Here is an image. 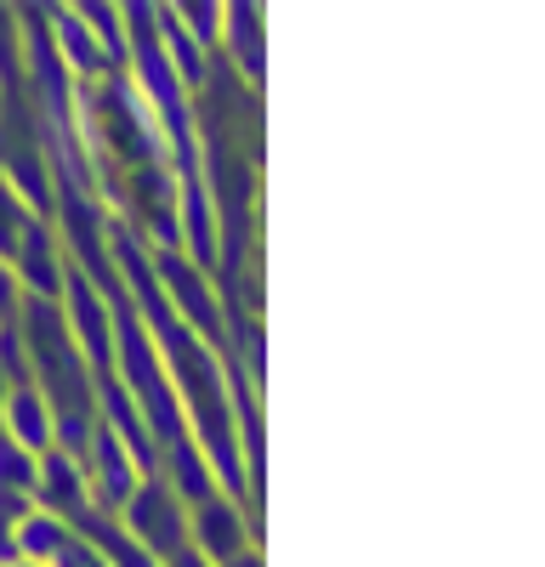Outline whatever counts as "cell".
<instances>
[{"label":"cell","mask_w":545,"mask_h":567,"mask_svg":"<svg viewBox=\"0 0 545 567\" xmlns=\"http://www.w3.org/2000/svg\"><path fill=\"white\" fill-rule=\"evenodd\" d=\"M148 272H154V290H160L165 312L216 352L222 347V296L210 284V267L188 261L182 250H148Z\"/></svg>","instance_id":"1"},{"label":"cell","mask_w":545,"mask_h":567,"mask_svg":"<svg viewBox=\"0 0 545 567\" xmlns=\"http://www.w3.org/2000/svg\"><path fill=\"white\" fill-rule=\"evenodd\" d=\"M120 516V528L143 545L154 561H165V556H176L182 545H188V505H182L160 477H143L131 488V499L114 511Z\"/></svg>","instance_id":"2"},{"label":"cell","mask_w":545,"mask_h":567,"mask_svg":"<svg viewBox=\"0 0 545 567\" xmlns=\"http://www.w3.org/2000/svg\"><path fill=\"white\" fill-rule=\"evenodd\" d=\"M80 471H85V494H91V511H120L131 499V488L143 483V465L131 460V449L109 432V425L97 420L91 425V437L80 449Z\"/></svg>","instance_id":"3"},{"label":"cell","mask_w":545,"mask_h":567,"mask_svg":"<svg viewBox=\"0 0 545 567\" xmlns=\"http://www.w3.org/2000/svg\"><path fill=\"white\" fill-rule=\"evenodd\" d=\"M12 278L23 301H63V278H69V250H63V233L52 216H34L23 245L12 250Z\"/></svg>","instance_id":"4"},{"label":"cell","mask_w":545,"mask_h":567,"mask_svg":"<svg viewBox=\"0 0 545 567\" xmlns=\"http://www.w3.org/2000/svg\"><path fill=\"white\" fill-rule=\"evenodd\" d=\"M188 545L205 556V561H234L245 550H256V528H250V505L234 499V494H210L205 505L188 511Z\"/></svg>","instance_id":"5"},{"label":"cell","mask_w":545,"mask_h":567,"mask_svg":"<svg viewBox=\"0 0 545 567\" xmlns=\"http://www.w3.org/2000/svg\"><path fill=\"white\" fill-rule=\"evenodd\" d=\"M34 511H52L58 523H74L80 511H91V494H85V471L69 449H45L34 460Z\"/></svg>","instance_id":"6"},{"label":"cell","mask_w":545,"mask_h":567,"mask_svg":"<svg viewBox=\"0 0 545 567\" xmlns=\"http://www.w3.org/2000/svg\"><path fill=\"white\" fill-rule=\"evenodd\" d=\"M0 437L29 449V454H45L58 443V420H52V403L40 398L34 381H12L7 398H0Z\"/></svg>","instance_id":"7"},{"label":"cell","mask_w":545,"mask_h":567,"mask_svg":"<svg viewBox=\"0 0 545 567\" xmlns=\"http://www.w3.org/2000/svg\"><path fill=\"white\" fill-rule=\"evenodd\" d=\"M216 52H227L234 74L245 80V91H256L261 85V58H267V18H261V7H250V0L245 7H227Z\"/></svg>","instance_id":"8"},{"label":"cell","mask_w":545,"mask_h":567,"mask_svg":"<svg viewBox=\"0 0 545 567\" xmlns=\"http://www.w3.org/2000/svg\"><path fill=\"white\" fill-rule=\"evenodd\" d=\"M154 477L182 499V505H205L210 494H222V483H216V471H210V460L188 443V437H176L171 449H160V471H154Z\"/></svg>","instance_id":"9"},{"label":"cell","mask_w":545,"mask_h":567,"mask_svg":"<svg viewBox=\"0 0 545 567\" xmlns=\"http://www.w3.org/2000/svg\"><path fill=\"white\" fill-rule=\"evenodd\" d=\"M69 528H74L91 550L103 556V567H160L143 545H136V539L120 528V516H109V511H80Z\"/></svg>","instance_id":"10"},{"label":"cell","mask_w":545,"mask_h":567,"mask_svg":"<svg viewBox=\"0 0 545 567\" xmlns=\"http://www.w3.org/2000/svg\"><path fill=\"white\" fill-rule=\"evenodd\" d=\"M165 12V23L194 45V52H205V58H216V45H222V18H227V7L222 0H188V7H160Z\"/></svg>","instance_id":"11"},{"label":"cell","mask_w":545,"mask_h":567,"mask_svg":"<svg viewBox=\"0 0 545 567\" xmlns=\"http://www.w3.org/2000/svg\"><path fill=\"white\" fill-rule=\"evenodd\" d=\"M63 539H69V523H58L52 511H23V523L12 528V561H52Z\"/></svg>","instance_id":"12"},{"label":"cell","mask_w":545,"mask_h":567,"mask_svg":"<svg viewBox=\"0 0 545 567\" xmlns=\"http://www.w3.org/2000/svg\"><path fill=\"white\" fill-rule=\"evenodd\" d=\"M74 18H80V29L91 34L109 52V63L120 69L125 63V12L120 7H97V0H80V7H69Z\"/></svg>","instance_id":"13"},{"label":"cell","mask_w":545,"mask_h":567,"mask_svg":"<svg viewBox=\"0 0 545 567\" xmlns=\"http://www.w3.org/2000/svg\"><path fill=\"white\" fill-rule=\"evenodd\" d=\"M29 221H34L29 199L18 194L7 176H0V261H12V250L23 245V233H29Z\"/></svg>","instance_id":"14"},{"label":"cell","mask_w":545,"mask_h":567,"mask_svg":"<svg viewBox=\"0 0 545 567\" xmlns=\"http://www.w3.org/2000/svg\"><path fill=\"white\" fill-rule=\"evenodd\" d=\"M34 460H40V454H29V449H18V443L0 437V494L34 499Z\"/></svg>","instance_id":"15"},{"label":"cell","mask_w":545,"mask_h":567,"mask_svg":"<svg viewBox=\"0 0 545 567\" xmlns=\"http://www.w3.org/2000/svg\"><path fill=\"white\" fill-rule=\"evenodd\" d=\"M45 567H103V556H97V550H91V545L69 528V539L52 550V561H45Z\"/></svg>","instance_id":"16"},{"label":"cell","mask_w":545,"mask_h":567,"mask_svg":"<svg viewBox=\"0 0 545 567\" xmlns=\"http://www.w3.org/2000/svg\"><path fill=\"white\" fill-rule=\"evenodd\" d=\"M18 307H23V290L12 278V261H0V323H18Z\"/></svg>","instance_id":"17"},{"label":"cell","mask_w":545,"mask_h":567,"mask_svg":"<svg viewBox=\"0 0 545 567\" xmlns=\"http://www.w3.org/2000/svg\"><path fill=\"white\" fill-rule=\"evenodd\" d=\"M160 567H216V561H205V556H199L194 545H182V550H176V556H165Z\"/></svg>","instance_id":"18"},{"label":"cell","mask_w":545,"mask_h":567,"mask_svg":"<svg viewBox=\"0 0 545 567\" xmlns=\"http://www.w3.org/2000/svg\"><path fill=\"white\" fill-rule=\"evenodd\" d=\"M222 567H267V561H261V545H256V550H245V556H234V561H222Z\"/></svg>","instance_id":"19"},{"label":"cell","mask_w":545,"mask_h":567,"mask_svg":"<svg viewBox=\"0 0 545 567\" xmlns=\"http://www.w3.org/2000/svg\"><path fill=\"white\" fill-rule=\"evenodd\" d=\"M7 567H45V561H7Z\"/></svg>","instance_id":"20"},{"label":"cell","mask_w":545,"mask_h":567,"mask_svg":"<svg viewBox=\"0 0 545 567\" xmlns=\"http://www.w3.org/2000/svg\"><path fill=\"white\" fill-rule=\"evenodd\" d=\"M0 103H7V80H0Z\"/></svg>","instance_id":"21"}]
</instances>
